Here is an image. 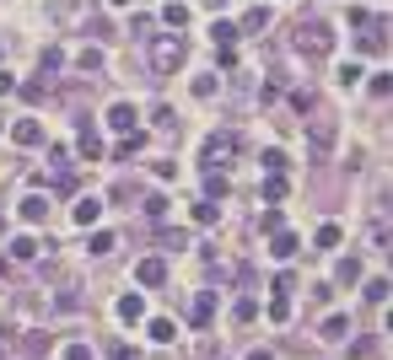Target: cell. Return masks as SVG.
Returning <instances> with one entry per match:
<instances>
[{
	"mask_svg": "<svg viewBox=\"0 0 393 360\" xmlns=\"http://www.w3.org/2000/svg\"><path fill=\"white\" fill-rule=\"evenodd\" d=\"M184 54H189V43L184 38H151V65H157L162 75H172L178 65H184Z\"/></svg>",
	"mask_w": 393,
	"mask_h": 360,
	"instance_id": "6da1fadb",
	"label": "cell"
},
{
	"mask_svg": "<svg viewBox=\"0 0 393 360\" xmlns=\"http://www.w3.org/2000/svg\"><path fill=\"white\" fill-rule=\"evenodd\" d=\"M296 38H302V48H308V54H313V60H323V54H329V48H334V33H329V27H302V33H296Z\"/></svg>",
	"mask_w": 393,
	"mask_h": 360,
	"instance_id": "7a4b0ae2",
	"label": "cell"
},
{
	"mask_svg": "<svg viewBox=\"0 0 393 360\" xmlns=\"http://www.w3.org/2000/svg\"><path fill=\"white\" fill-rule=\"evenodd\" d=\"M140 124V113H135V102H113L108 108V129H119V134H130Z\"/></svg>",
	"mask_w": 393,
	"mask_h": 360,
	"instance_id": "3957f363",
	"label": "cell"
},
{
	"mask_svg": "<svg viewBox=\"0 0 393 360\" xmlns=\"http://www.w3.org/2000/svg\"><path fill=\"white\" fill-rule=\"evenodd\" d=\"M210 317H216V290H199L194 307H189V323H194V328H210Z\"/></svg>",
	"mask_w": 393,
	"mask_h": 360,
	"instance_id": "277c9868",
	"label": "cell"
},
{
	"mask_svg": "<svg viewBox=\"0 0 393 360\" xmlns=\"http://www.w3.org/2000/svg\"><path fill=\"white\" fill-rule=\"evenodd\" d=\"M70 216H75V226H98V216H103V199H98V194H81Z\"/></svg>",
	"mask_w": 393,
	"mask_h": 360,
	"instance_id": "5b68a950",
	"label": "cell"
},
{
	"mask_svg": "<svg viewBox=\"0 0 393 360\" xmlns=\"http://www.w3.org/2000/svg\"><path fill=\"white\" fill-rule=\"evenodd\" d=\"M11 140L33 151V145H43V124H38V119H16V124H11Z\"/></svg>",
	"mask_w": 393,
	"mask_h": 360,
	"instance_id": "8992f818",
	"label": "cell"
},
{
	"mask_svg": "<svg viewBox=\"0 0 393 360\" xmlns=\"http://www.w3.org/2000/svg\"><path fill=\"white\" fill-rule=\"evenodd\" d=\"M16 216H22L27 226H38V221H49V199H43V194H27V199L16 204Z\"/></svg>",
	"mask_w": 393,
	"mask_h": 360,
	"instance_id": "52a82bcc",
	"label": "cell"
},
{
	"mask_svg": "<svg viewBox=\"0 0 393 360\" xmlns=\"http://www.w3.org/2000/svg\"><path fill=\"white\" fill-rule=\"evenodd\" d=\"M135 280H140V285H151V290H157L162 280H167V264H162V258H140V264H135Z\"/></svg>",
	"mask_w": 393,
	"mask_h": 360,
	"instance_id": "ba28073f",
	"label": "cell"
},
{
	"mask_svg": "<svg viewBox=\"0 0 393 360\" xmlns=\"http://www.w3.org/2000/svg\"><path fill=\"white\" fill-rule=\"evenodd\" d=\"M75 151H81V162H103V140H98V129H81Z\"/></svg>",
	"mask_w": 393,
	"mask_h": 360,
	"instance_id": "9c48e42d",
	"label": "cell"
},
{
	"mask_svg": "<svg viewBox=\"0 0 393 360\" xmlns=\"http://www.w3.org/2000/svg\"><path fill=\"white\" fill-rule=\"evenodd\" d=\"M285 189H291V183H285V172H264V204H281Z\"/></svg>",
	"mask_w": 393,
	"mask_h": 360,
	"instance_id": "30bf717a",
	"label": "cell"
},
{
	"mask_svg": "<svg viewBox=\"0 0 393 360\" xmlns=\"http://www.w3.org/2000/svg\"><path fill=\"white\" fill-rule=\"evenodd\" d=\"M270 258H281V264H285V258H296V237H291V231H275V242H270Z\"/></svg>",
	"mask_w": 393,
	"mask_h": 360,
	"instance_id": "8fae6325",
	"label": "cell"
},
{
	"mask_svg": "<svg viewBox=\"0 0 393 360\" xmlns=\"http://www.w3.org/2000/svg\"><path fill=\"white\" fill-rule=\"evenodd\" d=\"M162 22H167V33H178V27H189V6H178V0H167V6H162Z\"/></svg>",
	"mask_w": 393,
	"mask_h": 360,
	"instance_id": "7c38bea8",
	"label": "cell"
},
{
	"mask_svg": "<svg viewBox=\"0 0 393 360\" xmlns=\"http://www.w3.org/2000/svg\"><path fill=\"white\" fill-rule=\"evenodd\" d=\"M146 312V296H119V323H140Z\"/></svg>",
	"mask_w": 393,
	"mask_h": 360,
	"instance_id": "4fadbf2b",
	"label": "cell"
},
{
	"mask_svg": "<svg viewBox=\"0 0 393 360\" xmlns=\"http://www.w3.org/2000/svg\"><path fill=\"white\" fill-rule=\"evenodd\" d=\"M146 334H151V344H172V339H178V328H172L167 317H151V323H146Z\"/></svg>",
	"mask_w": 393,
	"mask_h": 360,
	"instance_id": "5bb4252c",
	"label": "cell"
},
{
	"mask_svg": "<svg viewBox=\"0 0 393 360\" xmlns=\"http://www.w3.org/2000/svg\"><path fill=\"white\" fill-rule=\"evenodd\" d=\"M38 258V242L33 237H11V264H33Z\"/></svg>",
	"mask_w": 393,
	"mask_h": 360,
	"instance_id": "9a60e30c",
	"label": "cell"
},
{
	"mask_svg": "<svg viewBox=\"0 0 393 360\" xmlns=\"http://www.w3.org/2000/svg\"><path fill=\"white\" fill-rule=\"evenodd\" d=\"M140 145H146V134H135V129H130V134L119 140V151H113V157H119V162H130V157H140Z\"/></svg>",
	"mask_w": 393,
	"mask_h": 360,
	"instance_id": "2e32d148",
	"label": "cell"
},
{
	"mask_svg": "<svg viewBox=\"0 0 393 360\" xmlns=\"http://www.w3.org/2000/svg\"><path fill=\"white\" fill-rule=\"evenodd\" d=\"M264 27H270V11H264V6H253V11L243 16V27H237V33H264Z\"/></svg>",
	"mask_w": 393,
	"mask_h": 360,
	"instance_id": "e0dca14e",
	"label": "cell"
},
{
	"mask_svg": "<svg viewBox=\"0 0 393 360\" xmlns=\"http://www.w3.org/2000/svg\"><path fill=\"white\" fill-rule=\"evenodd\" d=\"M194 221H199V226H216V221H221V210H216V199H199V204H194Z\"/></svg>",
	"mask_w": 393,
	"mask_h": 360,
	"instance_id": "ac0fdd59",
	"label": "cell"
},
{
	"mask_svg": "<svg viewBox=\"0 0 393 360\" xmlns=\"http://www.w3.org/2000/svg\"><path fill=\"white\" fill-rule=\"evenodd\" d=\"M221 194H226V172L210 167V172H205V199H221Z\"/></svg>",
	"mask_w": 393,
	"mask_h": 360,
	"instance_id": "d6986e66",
	"label": "cell"
},
{
	"mask_svg": "<svg viewBox=\"0 0 393 360\" xmlns=\"http://www.w3.org/2000/svg\"><path fill=\"white\" fill-rule=\"evenodd\" d=\"M210 38H216V48H232L237 43V27L232 22H216V27H210Z\"/></svg>",
	"mask_w": 393,
	"mask_h": 360,
	"instance_id": "ffe728a7",
	"label": "cell"
},
{
	"mask_svg": "<svg viewBox=\"0 0 393 360\" xmlns=\"http://www.w3.org/2000/svg\"><path fill=\"white\" fill-rule=\"evenodd\" d=\"M340 237H345V231L334 226V221H323V226H318V237H313V242H318V248H340Z\"/></svg>",
	"mask_w": 393,
	"mask_h": 360,
	"instance_id": "44dd1931",
	"label": "cell"
},
{
	"mask_svg": "<svg viewBox=\"0 0 393 360\" xmlns=\"http://www.w3.org/2000/svg\"><path fill=\"white\" fill-rule=\"evenodd\" d=\"M146 221H157V226L167 221V199H162V194H151V199H146Z\"/></svg>",
	"mask_w": 393,
	"mask_h": 360,
	"instance_id": "7402d4cb",
	"label": "cell"
},
{
	"mask_svg": "<svg viewBox=\"0 0 393 360\" xmlns=\"http://www.w3.org/2000/svg\"><path fill=\"white\" fill-rule=\"evenodd\" d=\"M86 253H98V258H103V253H113V231H92V242H86Z\"/></svg>",
	"mask_w": 393,
	"mask_h": 360,
	"instance_id": "603a6c76",
	"label": "cell"
},
{
	"mask_svg": "<svg viewBox=\"0 0 393 360\" xmlns=\"http://www.w3.org/2000/svg\"><path fill=\"white\" fill-rule=\"evenodd\" d=\"M367 81V70H361V65H340V86H361Z\"/></svg>",
	"mask_w": 393,
	"mask_h": 360,
	"instance_id": "cb8c5ba5",
	"label": "cell"
},
{
	"mask_svg": "<svg viewBox=\"0 0 393 360\" xmlns=\"http://www.w3.org/2000/svg\"><path fill=\"white\" fill-rule=\"evenodd\" d=\"M285 317H291V301L275 296V301H270V323H285Z\"/></svg>",
	"mask_w": 393,
	"mask_h": 360,
	"instance_id": "d4e9b609",
	"label": "cell"
},
{
	"mask_svg": "<svg viewBox=\"0 0 393 360\" xmlns=\"http://www.w3.org/2000/svg\"><path fill=\"white\" fill-rule=\"evenodd\" d=\"M22 349H27V355H43V349H49V334H27Z\"/></svg>",
	"mask_w": 393,
	"mask_h": 360,
	"instance_id": "484cf974",
	"label": "cell"
},
{
	"mask_svg": "<svg viewBox=\"0 0 393 360\" xmlns=\"http://www.w3.org/2000/svg\"><path fill=\"white\" fill-rule=\"evenodd\" d=\"M194 97H199V102H210V97H216V75H199V81H194Z\"/></svg>",
	"mask_w": 393,
	"mask_h": 360,
	"instance_id": "4316f807",
	"label": "cell"
},
{
	"mask_svg": "<svg viewBox=\"0 0 393 360\" xmlns=\"http://www.w3.org/2000/svg\"><path fill=\"white\" fill-rule=\"evenodd\" d=\"M291 162H285V151H264V172H285Z\"/></svg>",
	"mask_w": 393,
	"mask_h": 360,
	"instance_id": "83f0119b",
	"label": "cell"
},
{
	"mask_svg": "<svg viewBox=\"0 0 393 360\" xmlns=\"http://www.w3.org/2000/svg\"><path fill=\"white\" fill-rule=\"evenodd\" d=\"M367 301H372V307H382V301H388V280H372V285H367Z\"/></svg>",
	"mask_w": 393,
	"mask_h": 360,
	"instance_id": "f1b7e54d",
	"label": "cell"
},
{
	"mask_svg": "<svg viewBox=\"0 0 393 360\" xmlns=\"http://www.w3.org/2000/svg\"><path fill=\"white\" fill-rule=\"evenodd\" d=\"M75 65H81V70H98L103 54H98V48H81V54H75Z\"/></svg>",
	"mask_w": 393,
	"mask_h": 360,
	"instance_id": "f546056e",
	"label": "cell"
},
{
	"mask_svg": "<svg viewBox=\"0 0 393 360\" xmlns=\"http://www.w3.org/2000/svg\"><path fill=\"white\" fill-rule=\"evenodd\" d=\"M340 280H345V285H350V280H361V258H345V264H340Z\"/></svg>",
	"mask_w": 393,
	"mask_h": 360,
	"instance_id": "4dcf8cb0",
	"label": "cell"
},
{
	"mask_svg": "<svg viewBox=\"0 0 393 360\" xmlns=\"http://www.w3.org/2000/svg\"><path fill=\"white\" fill-rule=\"evenodd\" d=\"M345 328H350L345 317H329V323H323V339H345Z\"/></svg>",
	"mask_w": 393,
	"mask_h": 360,
	"instance_id": "1f68e13d",
	"label": "cell"
},
{
	"mask_svg": "<svg viewBox=\"0 0 393 360\" xmlns=\"http://www.w3.org/2000/svg\"><path fill=\"white\" fill-rule=\"evenodd\" d=\"M151 172H157L162 183H172V178H178V162H157V167H151Z\"/></svg>",
	"mask_w": 393,
	"mask_h": 360,
	"instance_id": "d6a6232c",
	"label": "cell"
},
{
	"mask_svg": "<svg viewBox=\"0 0 393 360\" xmlns=\"http://www.w3.org/2000/svg\"><path fill=\"white\" fill-rule=\"evenodd\" d=\"M285 226V210H264V231H281Z\"/></svg>",
	"mask_w": 393,
	"mask_h": 360,
	"instance_id": "836d02e7",
	"label": "cell"
},
{
	"mask_svg": "<svg viewBox=\"0 0 393 360\" xmlns=\"http://www.w3.org/2000/svg\"><path fill=\"white\" fill-rule=\"evenodd\" d=\"M65 360H92V344H65Z\"/></svg>",
	"mask_w": 393,
	"mask_h": 360,
	"instance_id": "e575fe53",
	"label": "cell"
},
{
	"mask_svg": "<svg viewBox=\"0 0 393 360\" xmlns=\"http://www.w3.org/2000/svg\"><path fill=\"white\" fill-rule=\"evenodd\" d=\"M108 360H135V349L130 344H108Z\"/></svg>",
	"mask_w": 393,
	"mask_h": 360,
	"instance_id": "d590c367",
	"label": "cell"
},
{
	"mask_svg": "<svg viewBox=\"0 0 393 360\" xmlns=\"http://www.w3.org/2000/svg\"><path fill=\"white\" fill-rule=\"evenodd\" d=\"M6 92H16V81H11V70H0V97Z\"/></svg>",
	"mask_w": 393,
	"mask_h": 360,
	"instance_id": "8d00e7d4",
	"label": "cell"
},
{
	"mask_svg": "<svg viewBox=\"0 0 393 360\" xmlns=\"http://www.w3.org/2000/svg\"><path fill=\"white\" fill-rule=\"evenodd\" d=\"M248 360H275V355H270V349H253V355H248Z\"/></svg>",
	"mask_w": 393,
	"mask_h": 360,
	"instance_id": "74e56055",
	"label": "cell"
},
{
	"mask_svg": "<svg viewBox=\"0 0 393 360\" xmlns=\"http://www.w3.org/2000/svg\"><path fill=\"white\" fill-rule=\"evenodd\" d=\"M205 6H210V11H221V6H226V0H205Z\"/></svg>",
	"mask_w": 393,
	"mask_h": 360,
	"instance_id": "f35d334b",
	"label": "cell"
},
{
	"mask_svg": "<svg viewBox=\"0 0 393 360\" xmlns=\"http://www.w3.org/2000/svg\"><path fill=\"white\" fill-rule=\"evenodd\" d=\"M108 6H130V0H108Z\"/></svg>",
	"mask_w": 393,
	"mask_h": 360,
	"instance_id": "ab89813d",
	"label": "cell"
}]
</instances>
